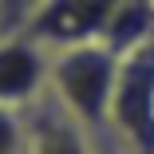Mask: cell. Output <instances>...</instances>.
I'll return each instance as SVG.
<instances>
[{
    "label": "cell",
    "instance_id": "5b68a950",
    "mask_svg": "<svg viewBox=\"0 0 154 154\" xmlns=\"http://www.w3.org/2000/svg\"><path fill=\"white\" fill-rule=\"evenodd\" d=\"M28 154H99V150L95 131H87L51 91H44L28 107Z\"/></svg>",
    "mask_w": 154,
    "mask_h": 154
},
{
    "label": "cell",
    "instance_id": "9c48e42d",
    "mask_svg": "<svg viewBox=\"0 0 154 154\" xmlns=\"http://www.w3.org/2000/svg\"><path fill=\"white\" fill-rule=\"evenodd\" d=\"M95 150H99V154H131V150L122 146V142H119V138H115V134L107 131V127H103V131L95 134Z\"/></svg>",
    "mask_w": 154,
    "mask_h": 154
},
{
    "label": "cell",
    "instance_id": "52a82bcc",
    "mask_svg": "<svg viewBox=\"0 0 154 154\" xmlns=\"http://www.w3.org/2000/svg\"><path fill=\"white\" fill-rule=\"evenodd\" d=\"M28 107L0 103V154H28Z\"/></svg>",
    "mask_w": 154,
    "mask_h": 154
},
{
    "label": "cell",
    "instance_id": "3957f363",
    "mask_svg": "<svg viewBox=\"0 0 154 154\" xmlns=\"http://www.w3.org/2000/svg\"><path fill=\"white\" fill-rule=\"evenodd\" d=\"M122 4L127 0H48L20 32L48 51L91 44V40H103L107 24L115 20Z\"/></svg>",
    "mask_w": 154,
    "mask_h": 154
},
{
    "label": "cell",
    "instance_id": "7a4b0ae2",
    "mask_svg": "<svg viewBox=\"0 0 154 154\" xmlns=\"http://www.w3.org/2000/svg\"><path fill=\"white\" fill-rule=\"evenodd\" d=\"M107 131L131 154H154V40L119 59Z\"/></svg>",
    "mask_w": 154,
    "mask_h": 154
},
{
    "label": "cell",
    "instance_id": "277c9868",
    "mask_svg": "<svg viewBox=\"0 0 154 154\" xmlns=\"http://www.w3.org/2000/svg\"><path fill=\"white\" fill-rule=\"evenodd\" d=\"M51 51L28 40L24 32H8L0 40V103L4 107H32L48 91Z\"/></svg>",
    "mask_w": 154,
    "mask_h": 154
},
{
    "label": "cell",
    "instance_id": "ba28073f",
    "mask_svg": "<svg viewBox=\"0 0 154 154\" xmlns=\"http://www.w3.org/2000/svg\"><path fill=\"white\" fill-rule=\"evenodd\" d=\"M44 4H48V0H0V16H4L8 32H20V28L32 20Z\"/></svg>",
    "mask_w": 154,
    "mask_h": 154
},
{
    "label": "cell",
    "instance_id": "30bf717a",
    "mask_svg": "<svg viewBox=\"0 0 154 154\" xmlns=\"http://www.w3.org/2000/svg\"><path fill=\"white\" fill-rule=\"evenodd\" d=\"M8 36V24H4V16H0V40H4Z\"/></svg>",
    "mask_w": 154,
    "mask_h": 154
},
{
    "label": "cell",
    "instance_id": "6da1fadb",
    "mask_svg": "<svg viewBox=\"0 0 154 154\" xmlns=\"http://www.w3.org/2000/svg\"><path fill=\"white\" fill-rule=\"evenodd\" d=\"M119 59L103 40L75 44L51 51L48 67V91L63 103L87 131H103L111 119L115 99V79H119Z\"/></svg>",
    "mask_w": 154,
    "mask_h": 154
},
{
    "label": "cell",
    "instance_id": "8992f818",
    "mask_svg": "<svg viewBox=\"0 0 154 154\" xmlns=\"http://www.w3.org/2000/svg\"><path fill=\"white\" fill-rule=\"evenodd\" d=\"M150 40H154V0H127L103 32V44L115 55H127Z\"/></svg>",
    "mask_w": 154,
    "mask_h": 154
}]
</instances>
